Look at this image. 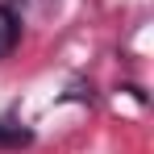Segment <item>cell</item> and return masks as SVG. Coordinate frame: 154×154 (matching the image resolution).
I'll return each instance as SVG.
<instances>
[{"label": "cell", "instance_id": "7a4b0ae2", "mask_svg": "<svg viewBox=\"0 0 154 154\" xmlns=\"http://www.w3.org/2000/svg\"><path fill=\"white\" fill-rule=\"evenodd\" d=\"M0 146H29V129L17 121H0Z\"/></svg>", "mask_w": 154, "mask_h": 154}, {"label": "cell", "instance_id": "6da1fadb", "mask_svg": "<svg viewBox=\"0 0 154 154\" xmlns=\"http://www.w3.org/2000/svg\"><path fill=\"white\" fill-rule=\"evenodd\" d=\"M17 46V17L8 13V8H0V58Z\"/></svg>", "mask_w": 154, "mask_h": 154}]
</instances>
